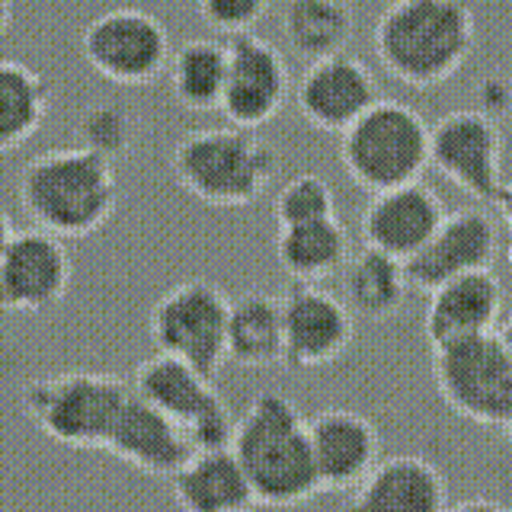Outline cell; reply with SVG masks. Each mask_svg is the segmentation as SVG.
<instances>
[{
	"label": "cell",
	"instance_id": "obj_24",
	"mask_svg": "<svg viewBox=\"0 0 512 512\" xmlns=\"http://www.w3.org/2000/svg\"><path fill=\"white\" fill-rule=\"evenodd\" d=\"M340 279L343 304L352 317L362 320H388L400 314L410 295L404 263L368 247H362L359 253H349L346 266L340 269Z\"/></svg>",
	"mask_w": 512,
	"mask_h": 512
},
{
	"label": "cell",
	"instance_id": "obj_29",
	"mask_svg": "<svg viewBox=\"0 0 512 512\" xmlns=\"http://www.w3.org/2000/svg\"><path fill=\"white\" fill-rule=\"evenodd\" d=\"M77 135H80V148H87L90 154L116 164L125 154H132L138 122L132 112L119 103H93L80 112Z\"/></svg>",
	"mask_w": 512,
	"mask_h": 512
},
{
	"label": "cell",
	"instance_id": "obj_8",
	"mask_svg": "<svg viewBox=\"0 0 512 512\" xmlns=\"http://www.w3.org/2000/svg\"><path fill=\"white\" fill-rule=\"evenodd\" d=\"M429 164L509 224L512 186L503 170V132L484 112L455 109L429 125Z\"/></svg>",
	"mask_w": 512,
	"mask_h": 512
},
{
	"label": "cell",
	"instance_id": "obj_1",
	"mask_svg": "<svg viewBox=\"0 0 512 512\" xmlns=\"http://www.w3.org/2000/svg\"><path fill=\"white\" fill-rule=\"evenodd\" d=\"M231 452L244 468L256 506L288 509L314 500L317 477L308 445V420L292 397L263 391L234 420Z\"/></svg>",
	"mask_w": 512,
	"mask_h": 512
},
{
	"label": "cell",
	"instance_id": "obj_13",
	"mask_svg": "<svg viewBox=\"0 0 512 512\" xmlns=\"http://www.w3.org/2000/svg\"><path fill=\"white\" fill-rule=\"evenodd\" d=\"M356 317L340 295L311 282H295L282 295V365L311 372L336 362L352 346Z\"/></svg>",
	"mask_w": 512,
	"mask_h": 512
},
{
	"label": "cell",
	"instance_id": "obj_35",
	"mask_svg": "<svg viewBox=\"0 0 512 512\" xmlns=\"http://www.w3.org/2000/svg\"><path fill=\"white\" fill-rule=\"evenodd\" d=\"M10 20H13V4H10V0H0V39L7 36Z\"/></svg>",
	"mask_w": 512,
	"mask_h": 512
},
{
	"label": "cell",
	"instance_id": "obj_6",
	"mask_svg": "<svg viewBox=\"0 0 512 512\" xmlns=\"http://www.w3.org/2000/svg\"><path fill=\"white\" fill-rule=\"evenodd\" d=\"M432 378L464 420L500 432L512 426V343L503 327L432 346Z\"/></svg>",
	"mask_w": 512,
	"mask_h": 512
},
{
	"label": "cell",
	"instance_id": "obj_4",
	"mask_svg": "<svg viewBox=\"0 0 512 512\" xmlns=\"http://www.w3.org/2000/svg\"><path fill=\"white\" fill-rule=\"evenodd\" d=\"M170 173L176 186L205 205L244 208L272 186L279 157L250 128H196L173 144Z\"/></svg>",
	"mask_w": 512,
	"mask_h": 512
},
{
	"label": "cell",
	"instance_id": "obj_27",
	"mask_svg": "<svg viewBox=\"0 0 512 512\" xmlns=\"http://www.w3.org/2000/svg\"><path fill=\"white\" fill-rule=\"evenodd\" d=\"M48 109H52L48 80L23 61L0 58V151L20 148L36 135Z\"/></svg>",
	"mask_w": 512,
	"mask_h": 512
},
{
	"label": "cell",
	"instance_id": "obj_32",
	"mask_svg": "<svg viewBox=\"0 0 512 512\" xmlns=\"http://www.w3.org/2000/svg\"><path fill=\"white\" fill-rule=\"evenodd\" d=\"M477 112H484L487 119H503L512 103V87L503 74H490L477 84Z\"/></svg>",
	"mask_w": 512,
	"mask_h": 512
},
{
	"label": "cell",
	"instance_id": "obj_5",
	"mask_svg": "<svg viewBox=\"0 0 512 512\" xmlns=\"http://www.w3.org/2000/svg\"><path fill=\"white\" fill-rule=\"evenodd\" d=\"M340 160L352 183L384 192L416 183L429 167V122L400 100H381L340 135Z\"/></svg>",
	"mask_w": 512,
	"mask_h": 512
},
{
	"label": "cell",
	"instance_id": "obj_19",
	"mask_svg": "<svg viewBox=\"0 0 512 512\" xmlns=\"http://www.w3.org/2000/svg\"><path fill=\"white\" fill-rule=\"evenodd\" d=\"M503 304L506 292L493 269L448 279L429 292V308L423 317L426 340L439 346L461 340V336L496 330L503 317Z\"/></svg>",
	"mask_w": 512,
	"mask_h": 512
},
{
	"label": "cell",
	"instance_id": "obj_12",
	"mask_svg": "<svg viewBox=\"0 0 512 512\" xmlns=\"http://www.w3.org/2000/svg\"><path fill=\"white\" fill-rule=\"evenodd\" d=\"M228 74H224L221 112L237 128H263L282 112L292 93V74L282 52L256 32H240L224 42Z\"/></svg>",
	"mask_w": 512,
	"mask_h": 512
},
{
	"label": "cell",
	"instance_id": "obj_26",
	"mask_svg": "<svg viewBox=\"0 0 512 512\" xmlns=\"http://www.w3.org/2000/svg\"><path fill=\"white\" fill-rule=\"evenodd\" d=\"M352 32H356V16L346 0H288L285 4V45L308 64L346 52Z\"/></svg>",
	"mask_w": 512,
	"mask_h": 512
},
{
	"label": "cell",
	"instance_id": "obj_17",
	"mask_svg": "<svg viewBox=\"0 0 512 512\" xmlns=\"http://www.w3.org/2000/svg\"><path fill=\"white\" fill-rule=\"evenodd\" d=\"M308 445L320 493L356 490L381 458V436L368 416L330 407L308 420Z\"/></svg>",
	"mask_w": 512,
	"mask_h": 512
},
{
	"label": "cell",
	"instance_id": "obj_30",
	"mask_svg": "<svg viewBox=\"0 0 512 512\" xmlns=\"http://www.w3.org/2000/svg\"><path fill=\"white\" fill-rule=\"evenodd\" d=\"M272 215H276L279 228L336 218V196L320 173H298L282 186Z\"/></svg>",
	"mask_w": 512,
	"mask_h": 512
},
{
	"label": "cell",
	"instance_id": "obj_15",
	"mask_svg": "<svg viewBox=\"0 0 512 512\" xmlns=\"http://www.w3.org/2000/svg\"><path fill=\"white\" fill-rule=\"evenodd\" d=\"M496 250H500V228L490 212L480 208H461L445 215L423 250L404 263L407 285L413 292H432L442 282L468 272L493 269Z\"/></svg>",
	"mask_w": 512,
	"mask_h": 512
},
{
	"label": "cell",
	"instance_id": "obj_20",
	"mask_svg": "<svg viewBox=\"0 0 512 512\" xmlns=\"http://www.w3.org/2000/svg\"><path fill=\"white\" fill-rule=\"evenodd\" d=\"M106 452L144 474L173 477L192 455V445L164 413L132 391L109 429Z\"/></svg>",
	"mask_w": 512,
	"mask_h": 512
},
{
	"label": "cell",
	"instance_id": "obj_16",
	"mask_svg": "<svg viewBox=\"0 0 512 512\" xmlns=\"http://www.w3.org/2000/svg\"><path fill=\"white\" fill-rule=\"evenodd\" d=\"M378 100V77L362 58L346 52L311 61L295 87L298 112L314 128L330 135H343Z\"/></svg>",
	"mask_w": 512,
	"mask_h": 512
},
{
	"label": "cell",
	"instance_id": "obj_34",
	"mask_svg": "<svg viewBox=\"0 0 512 512\" xmlns=\"http://www.w3.org/2000/svg\"><path fill=\"white\" fill-rule=\"evenodd\" d=\"M13 221H10V215L0 208V256H4V250H7V244H10V237H13Z\"/></svg>",
	"mask_w": 512,
	"mask_h": 512
},
{
	"label": "cell",
	"instance_id": "obj_22",
	"mask_svg": "<svg viewBox=\"0 0 512 512\" xmlns=\"http://www.w3.org/2000/svg\"><path fill=\"white\" fill-rule=\"evenodd\" d=\"M180 512H250L256 506L250 480L231 448H202L170 477Z\"/></svg>",
	"mask_w": 512,
	"mask_h": 512
},
{
	"label": "cell",
	"instance_id": "obj_25",
	"mask_svg": "<svg viewBox=\"0 0 512 512\" xmlns=\"http://www.w3.org/2000/svg\"><path fill=\"white\" fill-rule=\"evenodd\" d=\"M349 253L352 237L340 218L292 224V228H279L276 237V260L295 282L317 285L330 276H340Z\"/></svg>",
	"mask_w": 512,
	"mask_h": 512
},
{
	"label": "cell",
	"instance_id": "obj_3",
	"mask_svg": "<svg viewBox=\"0 0 512 512\" xmlns=\"http://www.w3.org/2000/svg\"><path fill=\"white\" fill-rule=\"evenodd\" d=\"M16 192L32 224L61 240L96 234L119 208L116 164L80 144L32 157L20 173Z\"/></svg>",
	"mask_w": 512,
	"mask_h": 512
},
{
	"label": "cell",
	"instance_id": "obj_11",
	"mask_svg": "<svg viewBox=\"0 0 512 512\" xmlns=\"http://www.w3.org/2000/svg\"><path fill=\"white\" fill-rule=\"evenodd\" d=\"M80 52L90 68L119 87H148L167 74L170 32L154 13L116 7L87 23Z\"/></svg>",
	"mask_w": 512,
	"mask_h": 512
},
{
	"label": "cell",
	"instance_id": "obj_21",
	"mask_svg": "<svg viewBox=\"0 0 512 512\" xmlns=\"http://www.w3.org/2000/svg\"><path fill=\"white\" fill-rule=\"evenodd\" d=\"M349 512H445L448 484L442 471L423 455H391L352 490Z\"/></svg>",
	"mask_w": 512,
	"mask_h": 512
},
{
	"label": "cell",
	"instance_id": "obj_14",
	"mask_svg": "<svg viewBox=\"0 0 512 512\" xmlns=\"http://www.w3.org/2000/svg\"><path fill=\"white\" fill-rule=\"evenodd\" d=\"M71 253L64 240L42 228L13 231L0 256V311L42 314L64 301L71 288Z\"/></svg>",
	"mask_w": 512,
	"mask_h": 512
},
{
	"label": "cell",
	"instance_id": "obj_23",
	"mask_svg": "<svg viewBox=\"0 0 512 512\" xmlns=\"http://www.w3.org/2000/svg\"><path fill=\"white\" fill-rule=\"evenodd\" d=\"M228 362L240 368L282 365V298L250 288L228 308Z\"/></svg>",
	"mask_w": 512,
	"mask_h": 512
},
{
	"label": "cell",
	"instance_id": "obj_18",
	"mask_svg": "<svg viewBox=\"0 0 512 512\" xmlns=\"http://www.w3.org/2000/svg\"><path fill=\"white\" fill-rule=\"evenodd\" d=\"M445 215L448 212L439 192L416 180V183L375 192L372 202L362 212L359 231L368 250H378L384 256H391V260L407 263L436 234Z\"/></svg>",
	"mask_w": 512,
	"mask_h": 512
},
{
	"label": "cell",
	"instance_id": "obj_9",
	"mask_svg": "<svg viewBox=\"0 0 512 512\" xmlns=\"http://www.w3.org/2000/svg\"><path fill=\"white\" fill-rule=\"evenodd\" d=\"M228 308L231 298L208 279L173 285L148 317L154 349L215 381V375L228 365V346H224Z\"/></svg>",
	"mask_w": 512,
	"mask_h": 512
},
{
	"label": "cell",
	"instance_id": "obj_31",
	"mask_svg": "<svg viewBox=\"0 0 512 512\" xmlns=\"http://www.w3.org/2000/svg\"><path fill=\"white\" fill-rule=\"evenodd\" d=\"M199 16L221 36L253 32L269 10V0H196Z\"/></svg>",
	"mask_w": 512,
	"mask_h": 512
},
{
	"label": "cell",
	"instance_id": "obj_7",
	"mask_svg": "<svg viewBox=\"0 0 512 512\" xmlns=\"http://www.w3.org/2000/svg\"><path fill=\"white\" fill-rule=\"evenodd\" d=\"M132 394L112 372H58L23 388V413L42 436L68 448H106L109 429Z\"/></svg>",
	"mask_w": 512,
	"mask_h": 512
},
{
	"label": "cell",
	"instance_id": "obj_28",
	"mask_svg": "<svg viewBox=\"0 0 512 512\" xmlns=\"http://www.w3.org/2000/svg\"><path fill=\"white\" fill-rule=\"evenodd\" d=\"M228 52L218 39H189L170 52L167 77L176 103L189 112H212L221 106Z\"/></svg>",
	"mask_w": 512,
	"mask_h": 512
},
{
	"label": "cell",
	"instance_id": "obj_2",
	"mask_svg": "<svg viewBox=\"0 0 512 512\" xmlns=\"http://www.w3.org/2000/svg\"><path fill=\"white\" fill-rule=\"evenodd\" d=\"M477 39L468 0H391L375 23V52L394 80L413 90L445 84Z\"/></svg>",
	"mask_w": 512,
	"mask_h": 512
},
{
	"label": "cell",
	"instance_id": "obj_10",
	"mask_svg": "<svg viewBox=\"0 0 512 512\" xmlns=\"http://www.w3.org/2000/svg\"><path fill=\"white\" fill-rule=\"evenodd\" d=\"M132 391L157 407L183 432L192 452L228 448L234 436V413L215 391L212 378L170 356H151L135 368Z\"/></svg>",
	"mask_w": 512,
	"mask_h": 512
},
{
	"label": "cell",
	"instance_id": "obj_33",
	"mask_svg": "<svg viewBox=\"0 0 512 512\" xmlns=\"http://www.w3.org/2000/svg\"><path fill=\"white\" fill-rule=\"evenodd\" d=\"M445 512H509V509L496 500H487V496H474V500H461L455 506H448Z\"/></svg>",
	"mask_w": 512,
	"mask_h": 512
}]
</instances>
